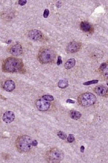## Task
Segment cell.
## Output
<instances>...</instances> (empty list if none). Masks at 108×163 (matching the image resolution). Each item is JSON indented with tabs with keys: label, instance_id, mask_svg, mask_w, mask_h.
Listing matches in <instances>:
<instances>
[{
	"label": "cell",
	"instance_id": "1",
	"mask_svg": "<svg viewBox=\"0 0 108 163\" xmlns=\"http://www.w3.org/2000/svg\"><path fill=\"white\" fill-rule=\"evenodd\" d=\"M23 67L22 60L20 59L9 57L6 58L3 63L2 70L5 72H19Z\"/></svg>",
	"mask_w": 108,
	"mask_h": 163
},
{
	"label": "cell",
	"instance_id": "2",
	"mask_svg": "<svg viewBox=\"0 0 108 163\" xmlns=\"http://www.w3.org/2000/svg\"><path fill=\"white\" fill-rule=\"evenodd\" d=\"M32 139L28 135H21L16 140L15 145L17 150L21 153L28 152L31 149L32 146Z\"/></svg>",
	"mask_w": 108,
	"mask_h": 163
},
{
	"label": "cell",
	"instance_id": "3",
	"mask_svg": "<svg viewBox=\"0 0 108 163\" xmlns=\"http://www.w3.org/2000/svg\"><path fill=\"white\" fill-rule=\"evenodd\" d=\"M56 57V54L50 49H43L38 54V60L42 64H48L53 62Z\"/></svg>",
	"mask_w": 108,
	"mask_h": 163
},
{
	"label": "cell",
	"instance_id": "4",
	"mask_svg": "<svg viewBox=\"0 0 108 163\" xmlns=\"http://www.w3.org/2000/svg\"><path fill=\"white\" fill-rule=\"evenodd\" d=\"M64 158V154L62 151L57 148H53L46 152L45 159L50 162H58Z\"/></svg>",
	"mask_w": 108,
	"mask_h": 163
},
{
	"label": "cell",
	"instance_id": "5",
	"mask_svg": "<svg viewBox=\"0 0 108 163\" xmlns=\"http://www.w3.org/2000/svg\"><path fill=\"white\" fill-rule=\"evenodd\" d=\"M79 104L83 107H89L93 105L96 102V97L90 92H85L80 95L78 98Z\"/></svg>",
	"mask_w": 108,
	"mask_h": 163
},
{
	"label": "cell",
	"instance_id": "6",
	"mask_svg": "<svg viewBox=\"0 0 108 163\" xmlns=\"http://www.w3.org/2000/svg\"><path fill=\"white\" fill-rule=\"evenodd\" d=\"M28 37L32 40L40 42L43 40L44 36L42 33L37 30H33L29 32Z\"/></svg>",
	"mask_w": 108,
	"mask_h": 163
},
{
	"label": "cell",
	"instance_id": "7",
	"mask_svg": "<svg viewBox=\"0 0 108 163\" xmlns=\"http://www.w3.org/2000/svg\"><path fill=\"white\" fill-rule=\"evenodd\" d=\"M36 106L40 111L45 112L48 110L50 106V103L43 98L38 100L36 102Z\"/></svg>",
	"mask_w": 108,
	"mask_h": 163
},
{
	"label": "cell",
	"instance_id": "8",
	"mask_svg": "<svg viewBox=\"0 0 108 163\" xmlns=\"http://www.w3.org/2000/svg\"><path fill=\"white\" fill-rule=\"evenodd\" d=\"M81 46H82V44L80 43L75 42H71L66 47V51L70 53L77 52L80 50Z\"/></svg>",
	"mask_w": 108,
	"mask_h": 163
},
{
	"label": "cell",
	"instance_id": "9",
	"mask_svg": "<svg viewBox=\"0 0 108 163\" xmlns=\"http://www.w3.org/2000/svg\"><path fill=\"white\" fill-rule=\"evenodd\" d=\"M9 52L14 56H19L22 54L23 49L22 46L19 44H16L12 46L9 50Z\"/></svg>",
	"mask_w": 108,
	"mask_h": 163
},
{
	"label": "cell",
	"instance_id": "10",
	"mask_svg": "<svg viewBox=\"0 0 108 163\" xmlns=\"http://www.w3.org/2000/svg\"><path fill=\"white\" fill-rule=\"evenodd\" d=\"M15 118V114L12 112L7 111L4 113L3 115V120L6 124H10L14 120Z\"/></svg>",
	"mask_w": 108,
	"mask_h": 163
},
{
	"label": "cell",
	"instance_id": "11",
	"mask_svg": "<svg viewBox=\"0 0 108 163\" xmlns=\"http://www.w3.org/2000/svg\"><path fill=\"white\" fill-rule=\"evenodd\" d=\"M3 88L4 90L8 92H11L15 89V83L12 80H7L4 82Z\"/></svg>",
	"mask_w": 108,
	"mask_h": 163
},
{
	"label": "cell",
	"instance_id": "12",
	"mask_svg": "<svg viewBox=\"0 0 108 163\" xmlns=\"http://www.w3.org/2000/svg\"><path fill=\"white\" fill-rule=\"evenodd\" d=\"M80 27L81 30L86 33H91L93 30L92 25L86 21L81 22Z\"/></svg>",
	"mask_w": 108,
	"mask_h": 163
},
{
	"label": "cell",
	"instance_id": "13",
	"mask_svg": "<svg viewBox=\"0 0 108 163\" xmlns=\"http://www.w3.org/2000/svg\"><path fill=\"white\" fill-rule=\"evenodd\" d=\"M95 92L99 96H104L107 93V88L103 85H99L95 88Z\"/></svg>",
	"mask_w": 108,
	"mask_h": 163
},
{
	"label": "cell",
	"instance_id": "14",
	"mask_svg": "<svg viewBox=\"0 0 108 163\" xmlns=\"http://www.w3.org/2000/svg\"><path fill=\"white\" fill-rule=\"evenodd\" d=\"M76 64V60L74 58H71L69 59L64 64V67L66 69H70L75 66Z\"/></svg>",
	"mask_w": 108,
	"mask_h": 163
},
{
	"label": "cell",
	"instance_id": "15",
	"mask_svg": "<svg viewBox=\"0 0 108 163\" xmlns=\"http://www.w3.org/2000/svg\"><path fill=\"white\" fill-rule=\"evenodd\" d=\"M70 116L71 119L77 120L80 118L81 116H82V114H81V113L78 111L71 110L70 112Z\"/></svg>",
	"mask_w": 108,
	"mask_h": 163
},
{
	"label": "cell",
	"instance_id": "16",
	"mask_svg": "<svg viewBox=\"0 0 108 163\" xmlns=\"http://www.w3.org/2000/svg\"><path fill=\"white\" fill-rule=\"evenodd\" d=\"M69 82L68 80L66 79H63L60 80L58 83V86L59 88H62V89H64L66 87L68 86Z\"/></svg>",
	"mask_w": 108,
	"mask_h": 163
},
{
	"label": "cell",
	"instance_id": "17",
	"mask_svg": "<svg viewBox=\"0 0 108 163\" xmlns=\"http://www.w3.org/2000/svg\"><path fill=\"white\" fill-rule=\"evenodd\" d=\"M42 98L46 101H48V102H50V101H53L54 98H53V97L51 95H43V96H42Z\"/></svg>",
	"mask_w": 108,
	"mask_h": 163
},
{
	"label": "cell",
	"instance_id": "18",
	"mask_svg": "<svg viewBox=\"0 0 108 163\" xmlns=\"http://www.w3.org/2000/svg\"><path fill=\"white\" fill-rule=\"evenodd\" d=\"M57 135L58 137L61 139H63V140H65L66 139L67 137H66V134L64 133L63 132H62V131H59L58 133H57Z\"/></svg>",
	"mask_w": 108,
	"mask_h": 163
},
{
	"label": "cell",
	"instance_id": "19",
	"mask_svg": "<svg viewBox=\"0 0 108 163\" xmlns=\"http://www.w3.org/2000/svg\"><path fill=\"white\" fill-rule=\"evenodd\" d=\"M98 82V80H92L90 81H87L86 82L83 83V85H89L91 84H96Z\"/></svg>",
	"mask_w": 108,
	"mask_h": 163
},
{
	"label": "cell",
	"instance_id": "20",
	"mask_svg": "<svg viewBox=\"0 0 108 163\" xmlns=\"http://www.w3.org/2000/svg\"><path fill=\"white\" fill-rule=\"evenodd\" d=\"M66 139L68 142H69V143H71V142H73L75 141V137H74V135L72 134H69L68 137L66 138Z\"/></svg>",
	"mask_w": 108,
	"mask_h": 163
},
{
	"label": "cell",
	"instance_id": "21",
	"mask_svg": "<svg viewBox=\"0 0 108 163\" xmlns=\"http://www.w3.org/2000/svg\"><path fill=\"white\" fill-rule=\"evenodd\" d=\"M49 14V10L48 9H45L43 13V17L44 18H47Z\"/></svg>",
	"mask_w": 108,
	"mask_h": 163
},
{
	"label": "cell",
	"instance_id": "22",
	"mask_svg": "<svg viewBox=\"0 0 108 163\" xmlns=\"http://www.w3.org/2000/svg\"><path fill=\"white\" fill-rule=\"evenodd\" d=\"M103 71V76L105 77V78H107V74H108V71H107V67H106V68H105V69L104 70H102Z\"/></svg>",
	"mask_w": 108,
	"mask_h": 163
},
{
	"label": "cell",
	"instance_id": "23",
	"mask_svg": "<svg viewBox=\"0 0 108 163\" xmlns=\"http://www.w3.org/2000/svg\"><path fill=\"white\" fill-rule=\"evenodd\" d=\"M106 67H107V64L106 63H103V64H102L100 65V66L99 67V69H100V70L102 71L103 70H104L105 68H106Z\"/></svg>",
	"mask_w": 108,
	"mask_h": 163
},
{
	"label": "cell",
	"instance_id": "24",
	"mask_svg": "<svg viewBox=\"0 0 108 163\" xmlns=\"http://www.w3.org/2000/svg\"><path fill=\"white\" fill-rule=\"evenodd\" d=\"M62 64V58L60 56H58V59H57V64L58 65H59L60 64Z\"/></svg>",
	"mask_w": 108,
	"mask_h": 163
},
{
	"label": "cell",
	"instance_id": "25",
	"mask_svg": "<svg viewBox=\"0 0 108 163\" xmlns=\"http://www.w3.org/2000/svg\"><path fill=\"white\" fill-rule=\"evenodd\" d=\"M27 1H25V0H22V1H18V4L20 5H25Z\"/></svg>",
	"mask_w": 108,
	"mask_h": 163
},
{
	"label": "cell",
	"instance_id": "26",
	"mask_svg": "<svg viewBox=\"0 0 108 163\" xmlns=\"http://www.w3.org/2000/svg\"><path fill=\"white\" fill-rule=\"evenodd\" d=\"M38 145V142L37 141V140H32V146H36Z\"/></svg>",
	"mask_w": 108,
	"mask_h": 163
},
{
	"label": "cell",
	"instance_id": "27",
	"mask_svg": "<svg viewBox=\"0 0 108 163\" xmlns=\"http://www.w3.org/2000/svg\"><path fill=\"white\" fill-rule=\"evenodd\" d=\"M66 102L67 103H72V104H73V103H75V102L74 101H73V100H71V99H68L67 100H66Z\"/></svg>",
	"mask_w": 108,
	"mask_h": 163
},
{
	"label": "cell",
	"instance_id": "28",
	"mask_svg": "<svg viewBox=\"0 0 108 163\" xmlns=\"http://www.w3.org/2000/svg\"><path fill=\"white\" fill-rule=\"evenodd\" d=\"M84 149H85L84 146H81V147H80V152H84Z\"/></svg>",
	"mask_w": 108,
	"mask_h": 163
}]
</instances>
